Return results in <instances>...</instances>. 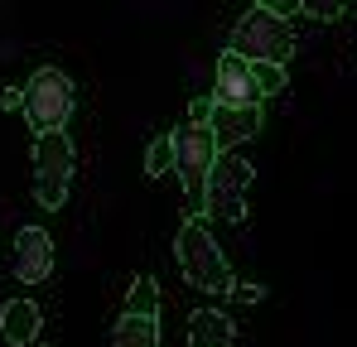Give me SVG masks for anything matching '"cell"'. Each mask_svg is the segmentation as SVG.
Masks as SVG:
<instances>
[{
  "label": "cell",
  "mask_w": 357,
  "mask_h": 347,
  "mask_svg": "<svg viewBox=\"0 0 357 347\" xmlns=\"http://www.w3.org/2000/svg\"><path fill=\"white\" fill-rule=\"evenodd\" d=\"M213 102L218 107H261V87L251 77V63L241 54H232V49L218 63V92H213Z\"/></svg>",
  "instance_id": "7"
},
{
  "label": "cell",
  "mask_w": 357,
  "mask_h": 347,
  "mask_svg": "<svg viewBox=\"0 0 357 347\" xmlns=\"http://www.w3.org/2000/svg\"><path fill=\"white\" fill-rule=\"evenodd\" d=\"M227 294H232V299H241V304H261V299H266V289H261V285H241V280H232V289H227Z\"/></svg>",
  "instance_id": "17"
},
{
  "label": "cell",
  "mask_w": 357,
  "mask_h": 347,
  "mask_svg": "<svg viewBox=\"0 0 357 347\" xmlns=\"http://www.w3.org/2000/svg\"><path fill=\"white\" fill-rule=\"evenodd\" d=\"M24 92V116H29V125L34 130H54V125H68V116H73V82L63 77L59 68H39L34 77H29V87H20Z\"/></svg>",
  "instance_id": "6"
},
{
  "label": "cell",
  "mask_w": 357,
  "mask_h": 347,
  "mask_svg": "<svg viewBox=\"0 0 357 347\" xmlns=\"http://www.w3.org/2000/svg\"><path fill=\"white\" fill-rule=\"evenodd\" d=\"M256 5H266V10H275V15H295L299 0H256Z\"/></svg>",
  "instance_id": "19"
},
{
  "label": "cell",
  "mask_w": 357,
  "mask_h": 347,
  "mask_svg": "<svg viewBox=\"0 0 357 347\" xmlns=\"http://www.w3.org/2000/svg\"><path fill=\"white\" fill-rule=\"evenodd\" d=\"M232 54L266 58V63H290V54H295V29H290L285 15L256 5V10L241 15L237 29H232Z\"/></svg>",
  "instance_id": "2"
},
{
  "label": "cell",
  "mask_w": 357,
  "mask_h": 347,
  "mask_svg": "<svg viewBox=\"0 0 357 347\" xmlns=\"http://www.w3.org/2000/svg\"><path fill=\"white\" fill-rule=\"evenodd\" d=\"M34 198L59 213L68 198V178H73V140L63 135V125L54 130H34Z\"/></svg>",
  "instance_id": "4"
},
{
  "label": "cell",
  "mask_w": 357,
  "mask_h": 347,
  "mask_svg": "<svg viewBox=\"0 0 357 347\" xmlns=\"http://www.w3.org/2000/svg\"><path fill=\"white\" fill-rule=\"evenodd\" d=\"M246 188H251V164L241 160L237 150H218L213 169L203 178V213H218L227 222L246 217Z\"/></svg>",
  "instance_id": "3"
},
{
  "label": "cell",
  "mask_w": 357,
  "mask_h": 347,
  "mask_svg": "<svg viewBox=\"0 0 357 347\" xmlns=\"http://www.w3.org/2000/svg\"><path fill=\"white\" fill-rule=\"evenodd\" d=\"M20 102H24V92H20V87H0V111H15Z\"/></svg>",
  "instance_id": "18"
},
{
  "label": "cell",
  "mask_w": 357,
  "mask_h": 347,
  "mask_svg": "<svg viewBox=\"0 0 357 347\" xmlns=\"http://www.w3.org/2000/svg\"><path fill=\"white\" fill-rule=\"evenodd\" d=\"M112 347H160V323L150 314H121L112 328Z\"/></svg>",
  "instance_id": "12"
},
{
  "label": "cell",
  "mask_w": 357,
  "mask_h": 347,
  "mask_svg": "<svg viewBox=\"0 0 357 347\" xmlns=\"http://www.w3.org/2000/svg\"><path fill=\"white\" fill-rule=\"evenodd\" d=\"M0 333H5V343H15V347L39 343L44 318H39V309H34L29 299H10V304L0 309Z\"/></svg>",
  "instance_id": "10"
},
{
  "label": "cell",
  "mask_w": 357,
  "mask_h": 347,
  "mask_svg": "<svg viewBox=\"0 0 357 347\" xmlns=\"http://www.w3.org/2000/svg\"><path fill=\"white\" fill-rule=\"evenodd\" d=\"M208 130H213L218 150H232V145H241V140L261 135V107H218V102H213Z\"/></svg>",
  "instance_id": "9"
},
{
  "label": "cell",
  "mask_w": 357,
  "mask_h": 347,
  "mask_svg": "<svg viewBox=\"0 0 357 347\" xmlns=\"http://www.w3.org/2000/svg\"><path fill=\"white\" fill-rule=\"evenodd\" d=\"M49 270H54V236L44 227H20V236H15V275L24 285H39V280H49Z\"/></svg>",
  "instance_id": "8"
},
{
  "label": "cell",
  "mask_w": 357,
  "mask_h": 347,
  "mask_svg": "<svg viewBox=\"0 0 357 347\" xmlns=\"http://www.w3.org/2000/svg\"><path fill=\"white\" fill-rule=\"evenodd\" d=\"M237 338V323L218 309H198L188 318V347H232Z\"/></svg>",
  "instance_id": "11"
},
{
  "label": "cell",
  "mask_w": 357,
  "mask_h": 347,
  "mask_svg": "<svg viewBox=\"0 0 357 347\" xmlns=\"http://www.w3.org/2000/svg\"><path fill=\"white\" fill-rule=\"evenodd\" d=\"M178 270H183V280L193 289H208V294H227L232 289V265H227V256H222V246H218V236L208 231L203 222V213H193L183 227H178Z\"/></svg>",
  "instance_id": "1"
},
{
  "label": "cell",
  "mask_w": 357,
  "mask_h": 347,
  "mask_svg": "<svg viewBox=\"0 0 357 347\" xmlns=\"http://www.w3.org/2000/svg\"><path fill=\"white\" fill-rule=\"evenodd\" d=\"M145 174H150V178L174 174V140H169V135H160V140L145 150Z\"/></svg>",
  "instance_id": "14"
},
{
  "label": "cell",
  "mask_w": 357,
  "mask_h": 347,
  "mask_svg": "<svg viewBox=\"0 0 357 347\" xmlns=\"http://www.w3.org/2000/svg\"><path fill=\"white\" fill-rule=\"evenodd\" d=\"M169 140H174V169H178V183H183V198H188V213H203V178L213 169L218 140H213L208 121H188Z\"/></svg>",
  "instance_id": "5"
},
{
  "label": "cell",
  "mask_w": 357,
  "mask_h": 347,
  "mask_svg": "<svg viewBox=\"0 0 357 347\" xmlns=\"http://www.w3.org/2000/svg\"><path fill=\"white\" fill-rule=\"evenodd\" d=\"M126 314H150V318H160V285L150 280V275H140L130 294H126Z\"/></svg>",
  "instance_id": "13"
},
{
  "label": "cell",
  "mask_w": 357,
  "mask_h": 347,
  "mask_svg": "<svg viewBox=\"0 0 357 347\" xmlns=\"http://www.w3.org/2000/svg\"><path fill=\"white\" fill-rule=\"evenodd\" d=\"M299 10H304L309 20H338V15L348 10V0H299Z\"/></svg>",
  "instance_id": "16"
},
{
  "label": "cell",
  "mask_w": 357,
  "mask_h": 347,
  "mask_svg": "<svg viewBox=\"0 0 357 347\" xmlns=\"http://www.w3.org/2000/svg\"><path fill=\"white\" fill-rule=\"evenodd\" d=\"M246 63H251V77H256L261 97H271V92L285 87V63H266V58H246Z\"/></svg>",
  "instance_id": "15"
},
{
  "label": "cell",
  "mask_w": 357,
  "mask_h": 347,
  "mask_svg": "<svg viewBox=\"0 0 357 347\" xmlns=\"http://www.w3.org/2000/svg\"><path fill=\"white\" fill-rule=\"evenodd\" d=\"M208 111H213V97H198V102L188 107V121H208Z\"/></svg>",
  "instance_id": "20"
}]
</instances>
